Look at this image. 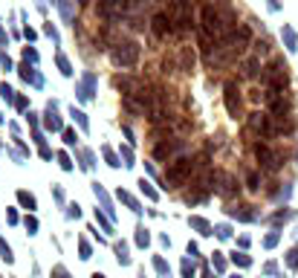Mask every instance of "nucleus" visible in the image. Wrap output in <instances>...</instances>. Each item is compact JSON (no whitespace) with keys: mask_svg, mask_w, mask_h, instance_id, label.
<instances>
[{"mask_svg":"<svg viewBox=\"0 0 298 278\" xmlns=\"http://www.w3.org/2000/svg\"><path fill=\"white\" fill-rule=\"evenodd\" d=\"M133 9H136L133 0H99L96 3V15L101 20H119L122 15H131Z\"/></svg>","mask_w":298,"mask_h":278,"instance_id":"423d86ee","label":"nucleus"},{"mask_svg":"<svg viewBox=\"0 0 298 278\" xmlns=\"http://www.w3.org/2000/svg\"><path fill=\"white\" fill-rule=\"evenodd\" d=\"M249 131H255L258 136H264V139H275L278 136V128H275L272 116L261 113V110H252L249 113Z\"/></svg>","mask_w":298,"mask_h":278,"instance_id":"1a4fd4ad","label":"nucleus"},{"mask_svg":"<svg viewBox=\"0 0 298 278\" xmlns=\"http://www.w3.org/2000/svg\"><path fill=\"white\" fill-rule=\"evenodd\" d=\"M217 180H220V194L223 197H234L237 191H240V183L234 180V174H217Z\"/></svg>","mask_w":298,"mask_h":278,"instance_id":"2eb2a0df","label":"nucleus"},{"mask_svg":"<svg viewBox=\"0 0 298 278\" xmlns=\"http://www.w3.org/2000/svg\"><path fill=\"white\" fill-rule=\"evenodd\" d=\"M23 61H26V64H38V49L26 47L23 49Z\"/></svg>","mask_w":298,"mask_h":278,"instance_id":"b1692460","label":"nucleus"},{"mask_svg":"<svg viewBox=\"0 0 298 278\" xmlns=\"http://www.w3.org/2000/svg\"><path fill=\"white\" fill-rule=\"evenodd\" d=\"M252 47H255V55H258V58H261V55H269V44L261 41V38H258V41H252Z\"/></svg>","mask_w":298,"mask_h":278,"instance_id":"5701e85b","label":"nucleus"},{"mask_svg":"<svg viewBox=\"0 0 298 278\" xmlns=\"http://www.w3.org/2000/svg\"><path fill=\"white\" fill-rule=\"evenodd\" d=\"M232 32L234 29L223 20L217 3H206L203 12H200V38H206V41H212V44H223Z\"/></svg>","mask_w":298,"mask_h":278,"instance_id":"f257e3e1","label":"nucleus"},{"mask_svg":"<svg viewBox=\"0 0 298 278\" xmlns=\"http://www.w3.org/2000/svg\"><path fill=\"white\" fill-rule=\"evenodd\" d=\"M269 9H272V12H278V9H281V0H269Z\"/></svg>","mask_w":298,"mask_h":278,"instance_id":"a19ab883","label":"nucleus"},{"mask_svg":"<svg viewBox=\"0 0 298 278\" xmlns=\"http://www.w3.org/2000/svg\"><path fill=\"white\" fill-rule=\"evenodd\" d=\"M44 32L50 35L52 41H55V44H58V41H61V38H58V29H55V26H52V23H47V26H44Z\"/></svg>","mask_w":298,"mask_h":278,"instance_id":"c85d7f7f","label":"nucleus"},{"mask_svg":"<svg viewBox=\"0 0 298 278\" xmlns=\"http://www.w3.org/2000/svg\"><path fill=\"white\" fill-rule=\"evenodd\" d=\"M261 82H264V90L266 87H284V90H287V82H290V64L284 61L281 55L269 58L266 67H264V73H261Z\"/></svg>","mask_w":298,"mask_h":278,"instance_id":"39448f33","label":"nucleus"},{"mask_svg":"<svg viewBox=\"0 0 298 278\" xmlns=\"http://www.w3.org/2000/svg\"><path fill=\"white\" fill-rule=\"evenodd\" d=\"M223 101H226V110L232 119H240L243 116V96H240V84L229 79V82L223 84Z\"/></svg>","mask_w":298,"mask_h":278,"instance_id":"6e6552de","label":"nucleus"},{"mask_svg":"<svg viewBox=\"0 0 298 278\" xmlns=\"http://www.w3.org/2000/svg\"><path fill=\"white\" fill-rule=\"evenodd\" d=\"M78 3H90V0H78Z\"/></svg>","mask_w":298,"mask_h":278,"instance_id":"de8ad7c7","label":"nucleus"},{"mask_svg":"<svg viewBox=\"0 0 298 278\" xmlns=\"http://www.w3.org/2000/svg\"><path fill=\"white\" fill-rule=\"evenodd\" d=\"M3 119H6V116H3V113H0V122H3Z\"/></svg>","mask_w":298,"mask_h":278,"instance_id":"49530a36","label":"nucleus"},{"mask_svg":"<svg viewBox=\"0 0 298 278\" xmlns=\"http://www.w3.org/2000/svg\"><path fill=\"white\" fill-rule=\"evenodd\" d=\"M191 226H194V229H200L203 235H212V232H209V223H206L203 217H191Z\"/></svg>","mask_w":298,"mask_h":278,"instance_id":"393cba45","label":"nucleus"},{"mask_svg":"<svg viewBox=\"0 0 298 278\" xmlns=\"http://www.w3.org/2000/svg\"><path fill=\"white\" fill-rule=\"evenodd\" d=\"M246 185L252 188V191H261V174L258 171H249V177H246Z\"/></svg>","mask_w":298,"mask_h":278,"instance_id":"4be33fe9","label":"nucleus"},{"mask_svg":"<svg viewBox=\"0 0 298 278\" xmlns=\"http://www.w3.org/2000/svg\"><path fill=\"white\" fill-rule=\"evenodd\" d=\"M58 163H61V168H67V171H70V168H73V163H70V157H67L64 151H61V154H58Z\"/></svg>","mask_w":298,"mask_h":278,"instance_id":"473e14b6","label":"nucleus"},{"mask_svg":"<svg viewBox=\"0 0 298 278\" xmlns=\"http://www.w3.org/2000/svg\"><path fill=\"white\" fill-rule=\"evenodd\" d=\"M153 157H156L159 163H171V160H177V157H185V139H180V136L159 139V142L153 145Z\"/></svg>","mask_w":298,"mask_h":278,"instance_id":"0eeeda50","label":"nucleus"},{"mask_svg":"<svg viewBox=\"0 0 298 278\" xmlns=\"http://www.w3.org/2000/svg\"><path fill=\"white\" fill-rule=\"evenodd\" d=\"M75 93H78L81 101H87V98L96 96V73H84L81 82H78V87H75Z\"/></svg>","mask_w":298,"mask_h":278,"instance_id":"ddd939ff","label":"nucleus"},{"mask_svg":"<svg viewBox=\"0 0 298 278\" xmlns=\"http://www.w3.org/2000/svg\"><path fill=\"white\" fill-rule=\"evenodd\" d=\"M15 107H17V110H26V107H29V98H26V96H17L15 98Z\"/></svg>","mask_w":298,"mask_h":278,"instance_id":"7c9ffc66","label":"nucleus"},{"mask_svg":"<svg viewBox=\"0 0 298 278\" xmlns=\"http://www.w3.org/2000/svg\"><path fill=\"white\" fill-rule=\"evenodd\" d=\"M287 264H290V267H298V249H290V252H287Z\"/></svg>","mask_w":298,"mask_h":278,"instance_id":"c756f323","label":"nucleus"},{"mask_svg":"<svg viewBox=\"0 0 298 278\" xmlns=\"http://www.w3.org/2000/svg\"><path fill=\"white\" fill-rule=\"evenodd\" d=\"M3 58H6V55H3V52H0V61H3Z\"/></svg>","mask_w":298,"mask_h":278,"instance_id":"a18cd8bd","label":"nucleus"},{"mask_svg":"<svg viewBox=\"0 0 298 278\" xmlns=\"http://www.w3.org/2000/svg\"><path fill=\"white\" fill-rule=\"evenodd\" d=\"M139 55H142V47L133 41V38H119L116 44L110 47V61L119 70H131V67L139 64Z\"/></svg>","mask_w":298,"mask_h":278,"instance_id":"f03ea898","label":"nucleus"},{"mask_svg":"<svg viewBox=\"0 0 298 278\" xmlns=\"http://www.w3.org/2000/svg\"><path fill=\"white\" fill-rule=\"evenodd\" d=\"M23 38H26V41H35V38H38V32H35V29H29V26H26V29H23Z\"/></svg>","mask_w":298,"mask_h":278,"instance_id":"c9c22d12","label":"nucleus"},{"mask_svg":"<svg viewBox=\"0 0 298 278\" xmlns=\"http://www.w3.org/2000/svg\"><path fill=\"white\" fill-rule=\"evenodd\" d=\"M255 157H258L261 168H264V171H269V174H272V171H278V168L284 165V157H281V154H278L275 148H269V145H261V142L255 145Z\"/></svg>","mask_w":298,"mask_h":278,"instance_id":"9d476101","label":"nucleus"},{"mask_svg":"<svg viewBox=\"0 0 298 278\" xmlns=\"http://www.w3.org/2000/svg\"><path fill=\"white\" fill-rule=\"evenodd\" d=\"M122 133H125V136H128V139H131V142H136V139H133V131H131V128H128V125H125V128H122Z\"/></svg>","mask_w":298,"mask_h":278,"instance_id":"79ce46f5","label":"nucleus"},{"mask_svg":"<svg viewBox=\"0 0 298 278\" xmlns=\"http://www.w3.org/2000/svg\"><path fill=\"white\" fill-rule=\"evenodd\" d=\"M9 38H6V32H3V26H0V44H6Z\"/></svg>","mask_w":298,"mask_h":278,"instance_id":"37998d69","label":"nucleus"},{"mask_svg":"<svg viewBox=\"0 0 298 278\" xmlns=\"http://www.w3.org/2000/svg\"><path fill=\"white\" fill-rule=\"evenodd\" d=\"M41 157H44V160H50V157H52V151H50L47 145H41Z\"/></svg>","mask_w":298,"mask_h":278,"instance_id":"4c0bfd02","label":"nucleus"},{"mask_svg":"<svg viewBox=\"0 0 298 278\" xmlns=\"http://www.w3.org/2000/svg\"><path fill=\"white\" fill-rule=\"evenodd\" d=\"M93 278H104V276H99V273H96V276H93Z\"/></svg>","mask_w":298,"mask_h":278,"instance_id":"c03bdc74","label":"nucleus"},{"mask_svg":"<svg viewBox=\"0 0 298 278\" xmlns=\"http://www.w3.org/2000/svg\"><path fill=\"white\" fill-rule=\"evenodd\" d=\"M17 200H20L26 209H35V197L29 194V191H20V194H17Z\"/></svg>","mask_w":298,"mask_h":278,"instance_id":"a878e982","label":"nucleus"},{"mask_svg":"<svg viewBox=\"0 0 298 278\" xmlns=\"http://www.w3.org/2000/svg\"><path fill=\"white\" fill-rule=\"evenodd\" d=\"M116 255H119V261H122V264H128V249H125V244L116 246Z\"/></svg>","mask_w":298,"mask_h":278,"instance_id":"2f4dec72","label":"nucleus"},{"mask_svg":"<svg viewBox=\"0 0 298 278\" xmlns=\"http://www.w3.org/2000/svg\"><path fill=\"white\" fill-rule=\"evenodd\" d=\"M70 116L78 122V128H81V131H87V113H84V110H78V107H70Z\"/></svg>","mask_w":298,"mask_h":278,"instance_id":"aec40b11","label":"nucleus"},{"mask_svg":"<svg viewBox=\"0 0 298 278\" xmlns=\"http://www.w3.org/2000/svg\"><path fill=\"white\" fill-rule=\"evenodd\" d=\"M139 185H142V191H145V194H148V197H156V191L150 188V183H145V180H142V183H139Z\"/></svg>","mask_w":298,"mask_h":278,"instance_id":"f704fd0d","label":"nucleus"},{"mask_svg":"<svg viewBox=\"0 0 298 278\" xmlns=\"http://www.w3.org/2000/svg\"><path fill=\"white\" fill-rule=\"evenodd\" d=\"M261 73H264V67H261V58L258 55H246L240 61V79L252 82V79H261Z\"/></svg>","mask_w":298,"mask_h":278,"instance_id":"f8f14e48","label":"nucleus"},{"mask_svg":"<svg viewBox=\"0 0 298 278\" xmlns=\"http://www.w3.org/2000/svg\"><path fill=\"white\" fill-rule=\"evenodd\" d=\"M194 174H197V163L191 157H177L165 168V183H168L165 188H180L182 183H188Z\"/></svg>","mask_w":298,"mask_h":278,"instance_id":"7ed1b4c3","label":"nucleus"},{"mask_svg":"<svg viewBox=\"0 0 298 278\" xmlns=\"http://www.w3.org/2000/svg\"><path fill=\"white\" fill-rule=\"evenodd\" d=\"M150 35L156 38V41H165L168 35H174V26H171V17L165 15V12H159V15L150 17Z\"/></svg>","mask_w":298,"mask_h":278,"instance_id":"9b49d317","label":"nucleus"},{"mask_svg":"<svg viewBox=\"0 0 298 278\" xmlns=\"http://www.w3.org/2000/svg\"><path fill=\"white\" fill-rule=\"evenodd\" d=\"M139 244H142V246L148 244V232H145V229H139Z\"/></svg>","mask_w":298,"mask_h":278,"instance_id":"e433bc0d","label":"nucleus"},{"mask_svg":"<svg viewBox=\"0 0 298 278\" xmlns=\"http://www.w3.org/2000/svg\"><path fill=\"white\" fill-rule=\"evenodd\" d=\"M234 278H237V276H234Z\"/></svg>","mask_w":298,"mask_h":278,"instance_id":"09e8293b","label":"nucleus"},{"mask_svg":"<svg viewBox=\"0 0 298 278\" xmlns=\"http://www.w3.org/2000/svg\"><path fill=\"white\" fill-rule=\"evenodd\" d=\"M217 235L220 238H229V226H217Z\"/></svg>","mask_w":298,"mask_h":278,"instance_id":"58836bf2","label":"nucleus"},{"mask_svg":"<svg viewBox=\"0 0 298 278\" xmlns=\"http://www.w3.org/2000/svg\"><path fill=\"white\" fill-rule=\"evenodd\" d=\"M281 38H284L287 52H298V32L290 26V23H284V26H281Z\"/></svg>","mask_w":298,"mask_h":278,"instance_id":"dca6fc26","label":"nucleus"},{"mask_svg":"<svg viewBox=\"0 0 298 278\" xmlns=\"http://www.w3.org/2000/svg\"><path fill=\"white\" fill-rule=\"evenodd\" d=\"M122 160H125V165H133V154H131V148H122Z\"/></svg>","mask_w":298,"mask_h":278,"instance_id":"72a5a7b5","label":"nucleus"},{"mask_svg":"<svg viewBox=\"0 0 298 278\" xmlns=\"http://www.w3.org/2000/svg\"><path fill=\"white\" fill-rule=\"evenodd\" d=\"M234 261L240 264V267H246V264H249V258H246V255H234Z\"/></svg>","mask_w":298,"mask_h":278,"instance_id":"ea45409f","label":"nucleus"},{"mask_svg":"<svg viewBox=\"0 0 298 278\" xmlns=\"http://www.w3.org/2000/svg\"><path fill=\"white\" fill-rule=\"evenodd\" d=\"M104 157H107V163L113 165V168H119V165H122V163H119V157L113 154V151H110V148H104Z\"/></svg>","mask_w":298,"mask_h":278,"instance_id":"bb28decb","label":"nucleus"},{"mask_svg":"<svg viewBox=\"0 0 298 278\" xmlns=\"http://www.w3.org/2000/svg\"><path fill=\"white\" fill-rule=\"evenodd\" d=\"M168 17H171V26H174V35H185L191 32L194 26H197V20H194V6H188V3H180V0H171L168 3Z\"/></svg>","mask_w":298,"mask_h":278,"instance_id":"20e7f679","label":"nucleus"},{"mask_svg":"<svg viewBox=\"0 0 298 278\" xmlns=\"http://www.w3.org/2000/svg\"><path fill=\"white\" fill-rule=\"evenodd\" d=\"M180 70L182 73H191L194 70V52H191V47L180 49Z\"/></svg>","mask_w":298,"mask_h":278,"instance_id":"f3484780","label":"nucleus"},{"mask_svg":"<svg viewBox=\"0 0 298 278\" xmlns=\"http://www.w3.org/2000/svg\"><path fill=\"white\" fill-rule=\"evenodd\" d=\"M55 64H58V70H61L64 76H73V64H70V58H67V55L58 52V55H55Z\"/></svg>","mask_w":298,"mask_h":278,"instance_id":"6ab92c4d","label":"nucleus"},{"mask_svg":"<svg viewBox=\"0 0 298 278\" xmlns=\"http://www.w3.org/2000/svg\"><path fill=\"white\" fill-rule=\"evenodd\" d=\"M61 133H64V142H67V145H75V139H78V136H75V131H70V128H64Z\"/></svg>","mask_w":298,"mask_h":278,"instance_id":"cd10ccee","label":"nucleus"},{"mask_svg":"<svg viewBox=\"0 0 298 278\" xmlns=\"http://www.w3.org/2000/svg\"><path fill=\"white\" fill-rule=\"evenodd\" d=\"M44 128H47V131H64V122H61V116H58L55 101H50L47 110H44Z\"/></svg>","mask_w":298,"mask_h":278,"instance_id":"4468645a","label":"nucleus"},{"mask_svg":"<svg viewBox=\"0 0 298 278\" xmlns=\"http://www.w3.org/2000/svg\"><path fill=\"white\" fill-rule=\"evenodd\" d=\"M0 96H3V101H9V104H15V90H12V87H9V84H6V82H3V84H0Z\"/></svg>","mask_w":298,"mask_h":278,"instance_id":"412c9836","label":"nucleus"},{"mask_svg":"<svg viewBox=\"0 0 298 278\" xmlns=\"http://www.w3.org/2000/svg\"><path fill=\"white\" fill-rule=\"evenodd\" d=\"M17 73H20V79H23V82L35 84V87H41V84H44V79H41V76H38V73H35V70H32L29 64H23L20 70H17Z\"/></svg>","mask_w":298,"mask_h":278,"instance_id":"a211bd4d","label":"nucleus"}]
</instances>
